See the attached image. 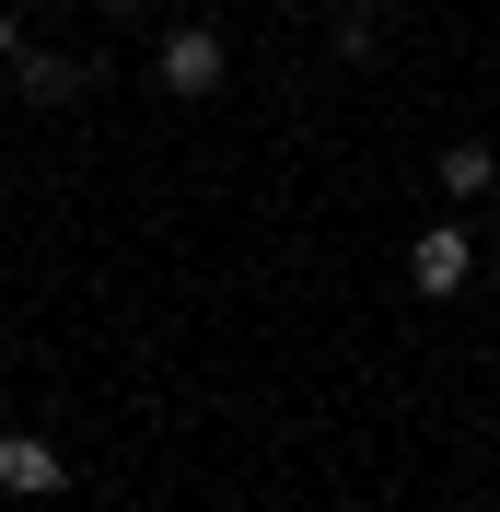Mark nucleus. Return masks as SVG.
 Returning <instances> with one entry per match:
<instances>
[{"mask_svg": "<svg viewBox=\"0 0 500 512\" xmlns=\"http://www.w3.org/2000/svg\"><path fill=\"white\" fill-rule=\"evenodd\" d=\"M152 82H163L175 105H210L221 82H233V47H221V24H210V12L163 24V47H152Z\"/></svg>", "mask_w": 500, "mask_h": 512, "instance_id": "obj_1", "label": "nucleus"}, {"mask_svg": "<svg viewBox=\"0 0 500 512\" xmlns=\"http://www.w3.org/2000/svg\"><path fill=\"white\" fill-rule=\"evenodd\" d=\"M431 187L454 198V210H477V198H500V152H489V140H442V163H431Z\"/></svg>", "mask_w": 500, "mask_h": 512, "instance_id": "obj_5", "label": "nucleus"}, {"mask_svg": "<svg viewBox=\"0 0 500 512\" xmlns=\"http://www.w3.org/2000/svg\"><path fill=\"white\" fill-rule=\"evenodd\" d=\"M326 47H338L349 70H373V59H384V24H373V0H361V12H338V35H326Z\"/></svg>", "mask_w": 500, "mask_h": 512, "instance_id": "obj_6", "label": "nucleus"}, {"mask_svg": "<svg viewBox=\"0 0 500 512\" xmlns=\"http://www.w3.org/2000/svg\"><path fill=\"white\" fill-rule=\"evenodd\" d=\"M24 47H35V24H24V12H0V70L24 59Z\"/></svg>", "mask_w": 500, "mask_h": 512, "instance_id": "obj_7", "label": "nucleus"}, {"mask_svg": "<svg viewBox=\"0 0 500 512\" xmlns=\"http://www.w3.org/2000/svg\"><path fill=\"white\" fill-rule=\"evenodd\" d=\"M94 82H105V59H82V47H47V35L12 59V94H24V105H82Z\"/></svg>", "mask_w": 500, "mask_h": 512, "instance_id": "obj_2", "label": "nucleus"}, {"mask_svg": "<svg viewBox=\"0 0 500 512\" xmlns=\"http://www.w3.org/2000/svg\"><path fill=\"white\" fill-rule=\"evenodd\" d=\"M70 489V454L47 431H0V501H59Z\"/></svg>", "mask_w": 500, "mask_h": 512, "instance_id": "obj_4", "label": "nucleus"}, {"mask_svg": "<svg viewBox=\"0 0 500 512\" xmlns=\"http://www.w3.org/2000/svg\"><path fill=\"white\" fill-rule=\"evenodd\" d=\"M466 280H477V233L466 222H431L419 245H407V291H419V303H454Z\"/></svg>", "mask_w": 500, "mask_h": 512, "instance_id": "obj_3", "label": "nucleus"}, {"mask_svg": "<svg viewBox=\"0 0 500 512\" xmlns=\"http://www.w3.org/2000/svg\"><path fill=\"white\" fill-rule=\"evenodd\" d=\"M338 12H361V0H338Z\"/></svg>", "mask_w": 500, "mask_h": 512, "instance_id": "obj_8", "label": "nucleus"}]
</instances>
